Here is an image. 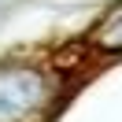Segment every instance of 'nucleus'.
Masks as SVG:
<instances>
[{
  "mask_svg": "<svg viewBox=\"0 0 122 122\" xmlns=\"http://www.w3.org/2000/svg\"><path fill=\"white\" fill-rule=\"evenodd\" d=\"M92 41H96V48H104V52H122V0L100 19Z\"/></svg>",
  "mask_w": 122,
  "mask_h": 122,
  "instance_id": "obj_2",
  "label": "nucleus"
},
{
  "mask_svg": "<svg viewBox=\"0 0 122 122\" xmlns=\"http://www.w3.org/2000/svg\"><path fill=\"white\" fill-rule=\"evenodd\" d=\"M45 100V81L37 70L8 67L0 70V122H22Z\"/></svg>",
  "mask_w": 122,
  "mask_h": 122,
  "instance_id": "obj_1",
  "label": "nucleus"
}]
</instances>
